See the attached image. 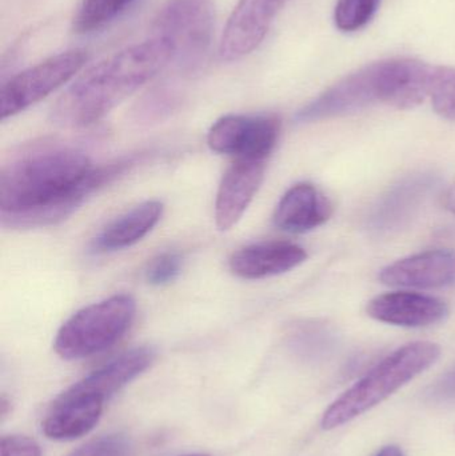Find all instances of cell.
<instances>
[{"label": "cell", "mask_w": 455, "mask_h": 456, "mask_svg": "<svg viewBox=\"0 0 455 456\" xmlns=\"http://www.w3.org/2000/svg\"><path fill=\"white\" fill-rule=\"evenodd\" d=\"M178 103V93L171 86L162 85L150 91L143 99H142L141 107L138 114L141 112L144 117H159L165 112L171 111Z\"/></svg>", "instance_id": "25"}, {"label": "cell", "mask_w": 455, "mask_h": 456, "mask_svg": "<svg viewBox=\"0 0 455 456\" xmlns=\"http://www.w3.org/2000/svg\"><path fill=\"white\" fill-rule=\"evenodd\" d=\"M432 66L410 58L374 61L323 91L297 112L298 123L321 122L384 103L409 110L429 98Z\"/></svg>", "instance_id": "3"}, {"label": "cell", "mask_w": 455, "mask_h": 456, "mask_svg": "<svg viewBox=\"0 0 455 456\" xmlns=\"http://www.w3.org/2000/svg\"><path fill=\"white\" fill-rule=\"evenodd\" d=\"M163 205L158 200L142 203L115 219L93 241L96 251H117L138 243L162 218Z\"/></svg>", "instance_id": "18"}, {"label": "cell", "mask_w": 455, "mask_h": 456, "mask_svg": "<svg viewBox=\"0 0 455 456\" xmlns=\"http://www.w3.org/2000/svg\"><path fill=\"white\" fill-rule=\"evenodd\" d=\"M376 456H405L403 455L402 450L398 446H386L381 450V452H377Z\"/></svg>", "instance_id": "29"}, {"label": "cell", "mask_w": 455, "mask_h": 456, "mask_svg": "<svg viewBox=\"0 0 455 456\" xmlns=\"http://www.w3.org/2000/svg\"><path fill=\"white\" fill-rule=\"evenodd\" d=\"M307 259L306 249L288 241L251 244L230 257V270L242 279H264L288 273Z\"/></svg>", "instance_id": "15"}, {"label": "cell", "mask_w": 455, "mask_h": 456, "mask_svg": "<svg viewBox=\"0 0 455 456\" xmlns=\"http://www.w3.org/2000/svg\"><path fill=\"white\" fill-rule=\"evenodd\" d=\"M214 27L213 0H167L152 24L151 37L167 45L182 74L192 75L207 61Z\"/></svg>", "instance_id": "5"}, {"label": "cell", "mask_w": 455, "mask_h": 456, "mask_svg": "<svg viewBox=\"0 0 455 456\" xmlns=\"http://www.w3.org/2000/svg\"><path fill=\"white\" fill-rule=\"evenodd\" d=\"M0 456H42L39 444L23 436H3Z\"/></svg>", "instance_id": "26"}, {"label": "cell", "mask_w": 455, "mask_h": 456, "mask_svg": "<svg viewBox=\"0 0 455 456\" xmlns=\"http://www.w3.org/2000/svg\"><path fill=\"white\" fill-rule=\"evenodd\" d=\"M288 0H238L219 45L222 61H234L259 47Z\"/></svg>", "instance_id": "9"}, {"label": "cell", "mask_w": 455, "mask_h": 456, "mask_svg": "<svg viewBox=\"0 0 455 456\" xmlns=\"http://www.w3.org/2000/svg\"><path fill=\"white\" fill-rule=\"evenodd\" d=\"M170 61L162 40L128 45L85 69L53 104L51 120L66 128L95 125Z\"/></svg>", "instance_id": "2"}, {"label": "cell", "mask_w": 455, "mask_h": 456, "mask_svg": "<svg viewBox=\"0 0 455 456\" xmlns=\"http://www.w3.org/2000/svg\"><path fill=\"white\" fill-rule=\"evenodd\" d=\"M379 281L390 287L437 289L455 287V249H429L385 267Z\"/></svg>", "instance_id": "10"}, {"label": "cell", "mask_w": 455, "mask_h": 456, "mask_svg": "<svg viewBox=\"0 0 455 456\" xmlns=\"http://www.w3.org/2000/svg\"><path fill=\"white\" fill-rule=\"evenodd\" d=\"M381 0H338L334 10V23L342 32H355L370 23Z\"/></svg>", "instance_id": "22"}, {"label": "cell", "mask_w": 455, "mask_h": 456, "mask_svg": "<svg viewBox=\"0 0 455 456\" xmlns=\"http://www.w3.org/2000/svg\"><path fill=\"white\" fill-rule=\"evenodd\" d=\"M134 446L130 438L123 434L99 436L69 456H133Z\"/></svg>", "instance_id": "23"}, {"label": "cell", "mask_w": 455, "mask_h": 456, "mask_svg": "<svg viewBox=\"0 0 455 456\" xmlns=\"http://www.w3.org/2000/svg\"><path fill=\"white\" fill-rule=\"evenodd\" d=\"M443 203L446 210L451 211L455 216V184L443 194Z\"/></svg>", "instance_id": "28"}, {"label": "cell", "mask_w": 455, "mask_h": 456, "mask_svg": "<svg viewBox=\"0 0 455 456\" xmlns=\"http://www.w3.org/2000/svg\"><path fill=\"white\" fill-rule=\"evenodd\" d=\"M133 163L119 160L93 167L85 151L58 141L24 147L0 174L3 226L40 227L63 221Z\"/></svg>", "instance_id": "1"}, {"label": "cell", "mask_w": 455, "mask_h": 456, "mask_svg": "<svg viewBox=\"0 0 455 456\" xmlns=\"http://www.w3.org/2000/svg\"><path fill=\"white\" fill-rule=\"evenodd\" d=\"M155 354L151 348L138 347L120 354L117 358L107 362L95 371L75 383L72 387L82 393L98 396L102 401L111 398L123 387L150 369Z\"/></svg>", "instance_id": "17"}, {"label": "cell", "mask_w": 455, "mask_h": 456, "mask_svg": "<svg viewBox=\"0 0 455 456\" xmlns=\"http://www.w3.org/2000/svg\"><path fill=\"white\" fill-rule=\"evenodd\" d=\"M440 355V346L432 342L409 343L398 348L326 410L321 423L323 430L341 428L378 406L395 391L427 371Z\"/></svg>", "instance_id": "4"}, {"label": "cell", "mask_w": 455, "mask_h": 456, "mask_svg": "<svg viewBox=\"0 0 455 456\" xmlns=\"http://www.w3.org/2000/svg\"><path fill=\"white\" fill-rule=\"evenodd\" d=\"M88 61L83 48L64 51L19 72L3 85L0 91L2 120L13 117L47 98L71 80Z\"/></svg>", "instance_id": "7"}, {"label": "cell", "mask_w": 455, "mask_h": 456, "mask_svg": "<svg viewBox=\"0 0 455 456\" xmlns=\"http://www.w3.org/2000/svg\"><path fill=\"white\" fill-rule=\"evenodd\" d=\"M437 186L433 174L408 176L392 187L371 211L369 227L379 233L392 232L405 226Z\"/></svg>", "instance_id": "12"}, {"label": "cell", "mask_w": 455, "mask_h": 456, "mask_svg": "<svg viewBox=\"0 0 455 456\" xmlns=\"http://www.w3.org/2000/svg\"><path fill=\"white\" fill-rule=\"evenodd\" d=\"M183 456H210L206 454H189V455H183Z\"/></svg>", "instance_id": "30"}, {"label": "cell", "mask_w": 455, "mask_h": 456, "mask_svg": "<svg viewBox=\"0 0 455 456\" xmlns=\"http://www.w3.org/2000/svg\"><path fill=\"white\" fill-rule=\"evenodd\" d=\"M337 345V332L325 322H301L288 334L291 351L307 362L325 361L334 353Z\"/></svg>", "instance_id": "19"}, {"label": "cell", "mask_w": 455, "mask_h": 456, "mask_svg": "<svg viewBox=\"0 0 455 456\" xmlns=\"http://www.w3.org/2000/svg\"><path fill=\"white\" fill-rule=\"evenodd\" d=\"M134 2L135 0H82L72 20V29L77 34L98 31L125 12Z\"/></svg>", "instance_id": "20"}, {"label": "cell", "mask_w": 455, "mask_h": 456, "mask_svg": "<svg viewBox=\"0 0 455 456\" xmlns=\"http://www.w3.org/2000/svg\"><path fill=\"white\" fill-rule=\"evenodd\" d=\"M280 123L267 115H226L208 131L207 144L237 159L266 160L280 138Z\"/></svg>", "instance_id": "8"}, {"label": "cell", "mask_w": 455, "mask_h": 456, "mask_svg": "<svg viewBox=\"0 0 455 456\" xmlns=\"http://www.w3.org/2000/svg\"><path fill=\"white\" fill-rule=\"evenodd\" d=\"M368 315L382 323L401 327H427L448 316L443 300L411 291H394L374 297L368 305Z\"/></svg>", "instance_id": "14"}, {"label": "cell", "mask_w": 455, "mask_h": 456, "mask_svg": "<svg viewBox=\"0 0 455 456\" xmlns=\"http://www.w3.org/2000/svg\"><path fill=\"white\" fill-rule=\"evenodd\" d=\"M427 395L435 402H455V369L435 382Z\"/></svg>", "instance_id": "27"}, {"label": "cell", "mask_w": 455, "mask_h": 456, "mask_svg": "<svg viewBox=\"0 0 455 456\" xmlns=\"http://www.w3.org/2000/svg\"><path fill=\"white\" fill-rule=\"evenodd\" d=\"M182 271V257L174 252L158 255L150 263L146 271V279L152 286H166L173 283Z\"/></svg>", "instance_id": "24"}, {"label": "cell", "mask_w": 455, "mask_h": 456, "mask_svg": "<svg viewBox=\"0 0 455 456\" xmlns=\"http://www.w3.org/2000/svg\"><path fill=\"white\" fill-rule=\"evenodd\" d=\"M136 303L127 294L114 295L77 311L56 334V354L66 361L90 358L119 342L133 324Z\"/></svg>", "instance_id": "6"}, {"label": "cell", "mask_w": 455, "mask_h": 456, "mask_svg": "<svg viewBox=\"0 0 455 456\" xmlns=\"http://www.w3.org/2000/svg\"><path fill=\"white\" fill-rule=\"evenodd\" d=\"M266 160L237 159L222 178L215 200V222L221 231L232 230L258 192Z\"/></svg>", "instance_id": "11"}, {"label": "cell", "mask_w": 455, "mask_h": 456, "mask_svg": "<svg viewBox=\"0 0 455 456\" xmlns=\"http://www.w3.org/2000/svg\"><path fill=\"white\" fill-rule=\"evenodd\" d=\"M103 407L101 398L75 390L71 386L53 402L43 420V433L53 441L82 438L98 425Z\"/></svg>", "instance_id": "13"}, {"label": "cell", "mask_w": 455, "mask_h": 456, "mask_svg": "<svg viewBox=\"0 0 455 456\" xmlns=\"http://www.w3.org/2000/svg\"><path fill=\"white\" fill-rule=\"evenodd\" d=\"M429 98L441 118L455 122V67L432 66Z\"/></svg>", "instance_id": "21"}, {"label": "cell", "mask_w": 455, "mask_h": 456, "mask_svg": "<svg viewBox=\"0 0 455 456\" xmlns=\"http://www.w3.org/2000/svg\"><path fill=\"white\" fill-rule=\"evenodd\" d=\"M333 211V203L318 187L298 183L278 203L274 224L286 232H307L325 224Z\"/></svg>", "instance_id": "16"}]
</instances>
